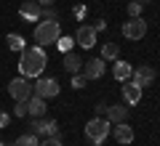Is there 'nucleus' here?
Returning <instances> with one entry per match:
<instances>
[{"instance_id": "nucleus-1", "label": "nucleus", "mask_w": 160, "mask_h": 146, "mask_svg": "<svg viewBox=\"0 0 160 146\" xmlns=\"http://www.w3.org/2000/svg\"><path fill=\"white\" fill-rule=\"evenodd\" d=\"M46 64H48L46 51H43V48H38V45H32V48H24V51H22L19 72H22V77L32 80V77H40V74H43Z\"/></svg>"}, {"instance_id": "nucleus-2", "label": "nucleus", "mask_w": 160, "mask_h": 146, "mask_svg": "<svg viewBox=\"0 0 160 146\" xmlns=\"http://www.w3.org/2000/svg\"><path fill=\"white\" fill-rule=\"evenodd\" d=\"M59 37H62L59 21H40L35 27V43H38V48H43V45H56Z\"/></svg>"}, {"instance_id": "nucleus-3", "label": "nucleus", "mask_w": 160, "mask_h": 146, "mask_svg": "<svg viewBox=\"0 0 160 146\" xmlns=\"http://www.w3.org/2000/svg\"><path fill=\"white\" fill-rule=\"evenodd\" d=\"M109 130H112V125H109L107 120H102V117L88 120V125H86V135L91 138V144H96V146H102L104 141H107Z\"/></svg>"}, {"instance_id": "nucleus-4", "label": "nucleus", "mask_w": 160, "mask_h": 146, "mask_svg": "<svg viewBox=\"0 0 160 146\" xmlns=\"http://www.w3.org/2000/svg\"><path fill=\"white\" fill-rule=\"evenodd\" d=\"M8 96L13 101H27L32 96V82H27V77H16L8 82Z\"/></svg>"}, {"instance_id": "nucleus-5", "label": "nucleus", "mask_w": 160, "mask_h": 146, "mask_svg": "<svg viewBox=\"0 0 160 146\" xmlns=\"http://www.w3.org/2000/svg\"><path fill=\"white\" fill-rule=\"evenodd\" d=\"M59 82L53 77H43V80H38V82L32 85V93L35 96H40V98H53V96H59Z\"/></svg>"}, {"instance_id": "nucleus-6", "label": "nucleus", "mask_w": 160, "mask_h": 146, "mask_svg": "<svg viewBox=\"0 0 160 146\" xmlns=\"http://www.w3.org/2000/svg\"><path fill=\"white\" fill-rule=\"evenodd\" d=\"M147 35V21L144 19H128L123 24V37L126 40H142Z\"/></svg>"}, {"instance_id": "nucleus-7", "label": "nucleus", "mask_w": 160, "mask_h": 146, "mask_svg": "<svg viewBox=\"0 0 160 146\" xmlns=\"http://www.w3.org/2000/svg\"><path fill=\"white\" fill-rule=\"evenodd\" d=\"M131 82L136 85V88H147V85H152L155 82V69L147 67V64H142L139 69L131 72Z\"/></svg>"}, {"instance_id": "nucleus-8", "label": "nucleus", "mask_w": 160, "mask_h": 146, "mask_svg": "<svg viewBox=\"0 0 160 146\" xmlns=\"http://www.w3.org/2000/svg\"><path fill=\"white\" fill-rule=\"evenodd\" d=\"M32 133L35 135H46V138H51V135H56L59 133V125H56V120H43V117H38L32 122Z\"/></svg>"}, {"instance_id": "nucleus-9", "label": "nucleus", "mask_w": 160, "mask_h": 146, "mask_svg": "<svg viewBox=\"0 0 160 146\" xmlns=\"http://www.w3.org/2000/svg\"><path fill=\"white\" fill-rule=\"evenodd\" d=\"M75 43L83 45V48H93V45H96V29H93V27H86V24H83V27L75 32Z\"/></svg>"}, {"instance_id": "nucleus-10", "label": "nucleus", "mask_w": 160, "mask_h": 146, "mask_svg": "<svg viewBox=\"0 0 160 146\" xmlns=\"http://www.w3.org/2000/svg\"><path fill=\"white\" fill-rule=\"evenodd\" d=\"M128 120V106H120V104H112L107 106V122L109 125H120Z\"/></svg>"}, {"instance_id": "nucleus-11", "label": "nucleus", "mask_w": 160, "mask_h": 146, "mask_svg": "<svg viewBox=\"0 0 160 146\" xmlns=\"http://www.w3.org/2000/svg\"><path fill=\"white\" fill-rule=\"evenodd\" d=\"M40 13H43V8H40L35 0H29V3H22V8H19V16H22L24 21H38Z\"/></svg>"}, {"instance_id": "nucleus-12", "label": "nucleus", "mask_w": 160, "mask_h": 146, "mask_svg": "<svg viewBox=\"0 0 160 146\" xmlns=\"http://www.w3.org/2000/svg\"><path fill=\"white\" fill-rule=\"evenodd\" d=\"M104 72H107V67H104V59H91V61H86V77H88V80H99V77H104Z\"/></svg>"}, {"instance_id": "nucleus-13", "label": "nucleus", "mask_w": 160, "mask_h": 146, "mask_svg": "<svg viewBox=\"0 0 160 146\" xmlns=\"http://www.w3.org/2000/svg\"><path fill=\"white\" fill-rule=\"evenodd\" d=\"M123 101L131 104V106H136V104L142 101V88H136L133 82H126L123 85Z\"/></svg>"}, {"instance_id": "nucleus-14", "label": "nucleus", "mask_w": 160, "mask_h": 146, "mask_svg": "<svg viewBox=\"0 0 160 146\" xmlns=\"http://www.w3.org/2000/svg\"><path fill=\"white\" fill-rule=\"evenodd\" d=\"M27 109H29V114H35V117H43L46 114V98H40V96H29L27 98Z\"/></svg>"}, {"instance_id": "nucleus-15", "label": "nucleus", "mask_w": 160, "mask_h": 146, "mask_svg": "<svg viewBox=\"0 0 160 146\" xmlns=\"http://www.w3.org/2000/svg\"><path fill=\"white\" fill-rule=\"evenodd\" d=\"M115 141H118V144H131V141H133V130H131V125H126V122L115 125Z\"/></svg>"}, {"instance_id": "nucleus-16", "label": "nucleus", "mask_w": 160, "mask_h": 146, "mask_svg": "<svg viewBox=\"0 0 160 146\" xmlns=\"http://www.w3.org/2000/svg\"><path fill=\"white\" fill-rule=\"evenodd\" d=\"M80 67H83V59L78 56V53H64V69H67V72H72V74H78L80 72Z\"/></svg>"}, {"instance_id": "nucleus-17", "label": "nucleus", "mask_w": 160, "mask_h": 146, "mask_svg": "<svg viewBox=\"0 0 160 146\" xmlns=\"http://www.w3.org/2000/svg\"><path fill=\"white\" fill-rule=\"evenodd\" d=\"M131 64H126V61H118L115 64V69H112V74H115V80H120V82H126L128 77H131Z\"/></svg>"}, {"instance_id": "nucleus-18", "label": "nucleus", "mask_w": 160, "mask_h": 146, "mask_svg": "<svg viewBox=\"0 0 160 146\" xmlns=\"http://www.w3.org/2000/svg\"><path fill=\"white\" fill-rule=\"evenodd\" d=\"M6 40H8V48H11V51H19V53H22L24 48H27V40H24L22 35H16V32H11Z\"/></svg>"}, {"instance_id": "nucleus-19", "label": "nucleus", "mask_w": 160, "mask_h": 146, "mask_svg": "<svg viewBox=\"0 0 160 146\" xmlns=\"http://www.w3.org/2000/svg\"><path fill=\"white\" fill-rule=\"evenodd\" d=\"M118 53H120V48H118L115 43H107V45L102 48V59H104V61H115Z\"/></svg>"}, {"instance_id": "nucleus-20", "label": "nucleus", "mask_w": 160, "mask_h": 146, "mask_svg": "<svg viewBox=\"0 0 160 146\" xmlns=\"http://www.w3.org/2000/svg\"><path fill=\"white\" fill-rule=\"evenodd\" d=\"M13 146H40V141H38V135L35 133H24V135H19L16 138V144Z\"/></svg>"}, {"instance_id": "nucleus-21", "label": "nucleus", "mask_w": 160, "mask_h": 146, "mask_svg": "<svg viewBox=\"0 0 160 146\" xmlns=\"http://www.w3.org/2000/svg\"><path fill=\"white\" fill-rule=\"evenodd\" d=\"M72 45H75V37H59L56 40V48L62 53H69V51H72Z\"/></svg>"}, {"instance_id": "nucleus-22", "label": "nucleus", "mask_w": 160, "mask_h": 146, "mask_svg": "<svg viewBox=\"0 0 160 146\" xmlns=\"http://www.w3.org/2000/svg\"><path fill=\"white\" fill-rule=\"evenodd\" d=\"M142 3H136V0H131V3H128V16H131V19H139V16H142Z\"/></svg>"}, {"instance_id": "nucleus-23", "label": "nucleus", "mask_w": 160, "mask_h": 146, "mask_svg": "<svg viewBox=\"0 0 160 146\" xmlns=\"http://www.w3.org/2000/svg\"><path fill=\"white\" fill-rule=\"evenodd\" d=\"M86 82H88V77H86V74H75V77H72V88H86Z\"/></svg>"}, {"instance_id": "nucleus-24", "label": "nucleus", "mask_w": 160, "mask_h": 146, "mask_svg": "<svg viewBox=\"0 0 160 146\" xmlns=\"http://www.w3.org/2000/svg\"><path fill=\"white\" fill-rule=\"evenodd\" d=\"M40 19H46V21H56L59 13H56V8H46V11L40 13Z\"/></svg>"}, {"instance_id": "nucleus-25", "label": "nucleus", "mask_w": 160, "mask_h": 146, "mask_svg": "<svg viewBox=\"0 0 160 146\" xmlns=\"http://www.w3.org/2000/svg\"><path fill=\"white\" fill-rule=\"evenodd\" d=\"M29 109H27V101H19L16 104V117H27Z\"/></svg>"}, {"instance_id": "nucleus-26", "label": "nucleus", "mask_w": 160, "mask_h": 146, "mask_svg": "<svg viewBox=\"0 0 160 146\" xmlns=\"http://www.w3.org/2000/svg\"><path fill=\"white\" fill-rule=\"evenodd\" d=\"M40 146H62V138H59V135H51V138L40 141Z\"/></svg>"}, {"instance_id": "nucleus-27", "label": "nucleus", "mask_w": 160, "mask_h": 146, "mask_svg": "<svg viewBox=\"0 0 160 146\" xmlns=\"http://www.w3.org/2000/svg\"><path fill=\"white\" fill-rule=\"evenodd\" d=\"M6 125H8V114L0 112V128H6Z\"/></svg>"}, {"instance_id": "nucleus-28", "label": "nucleus", "mask_w": 160, "mask_h": 146, "mask_svg": "<svg viewBox=\"0 0 160 146\" xmlns=\"http://www.w3.org/2000/svg\"><path fill=\"white\" fill-rule=\"evenodd\" d=\"M35 3H38L40 8H43V6H48V8H51V6H53V0H35Z\"/></svg>"}, {"instance_id": "nucleus-29", "label": "nucleus", "mask_w": 160, "mask_h": 146, "mask_svg": "<svg viewBox=\"0 0 160 146\" xmlns=\"http://www.w3.org/2000/svg\"><path fill=\"white\" fill-rule=\"evenodd\" d=\"M96 112L99 114H107V104H96Z\"/></svg>"}, {"instance_id": "nucleus-30", "label": "nucleus", "mask_w": 160, "mask_h": 146, "mask_svg": "<svg viewBox=\"0 0 160 146\" xmlns=\"http://www.w3.org/2000/svg\"><path fill=\"white\" fill-rule=\"evenodd\" d=\"M136 3H142V6H147V3H152V0H136Z\"/></svg>"}, {"instance_id": "nucleus-31", "label": "nucleus", "mask_w": 160, "mask_h": 146, "mask_svg": "<svg viewBox=\"0 0 160 146\" xmlns=\"http://www.w3.org/2000/svg\"><path fill=\"white\" fill-rule=\"evenodd\" d=\"M0 146H6V144H3V141H0Z\"/></svg>"}, {"instance_id": "nucleus-32", "label": "nucleus", "mask_w": 160, "mask_h": 146, "mask_svg": "<svg viewBox=\"0 0 160 146\" xmlns=\"http://www.w3.org/2000/svg\"><path fill=\"white\" fill-rule=\"evenodd\" d=\"M6 146H13V144H6Z\"/></svg>"}]
</instances>
